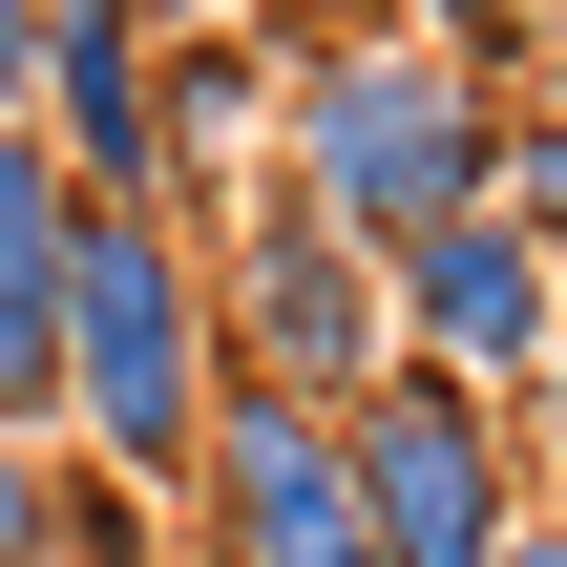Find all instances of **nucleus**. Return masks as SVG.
Wrapping results in <instances>:
<instances>
[{
	"label": "nucleus",
	"instance_id": "nucleus-8",
	"mask_svg": "<svg viewBox=\"0 0 567 567\" xmlns=\"http://www.w3.org/2000/svg\"><path fill=\"white\" fill-rule=\"evenodd\" d=\"M63 231H84L63 147L0 126V421H21V442H63Z\"/></svg>",
	"mask_w": 567,
	"mask_h": 567
},
{
	"label": "nucleus",
	"instance_id": "nucleus-6",
	"mask_svg": "<svg viewBox=\"0 0 567 567\" xmlns=\"http://www.w3.org/2000/svg\"><path fill=\"white\" fill-rule=\"evenodd\" d=\"M252 168H274V21H168L147 42V189L210 231Z\"/></svg>",
	"mask_w": 567,
	"mask_h": 567
},
{
	"label": "nucleus",
	"instance_id": "nucleus-16",
	"mask_svg": "<svg viewBox=\"0 0 567 567\" xmlns=\"http://www.w3.org/2000/svg\"><path fill=\"white\" fill-rule=\"evenodd\" d=\"M526 105H567V21H547V42H526Z\"/></svg>",
	"mask_w": 567,
	"mask_h": 567
},
{
	"label": "nucleus",
	"instance_id": "nucleus-9",
	"mask_svg": "<svg viewBox=\"0 0 567 567\" xmlns=\"http://www.w3.org/2000/svg\"><path fill=\"white\" fill-rule=\"evenodd\" d=\"M42 567H189V505L105 484V463L63 442V463H42Z\"/></svg>",
	"mask_w": 567,
	"mask_h": 567
},
{
	"label": "nucleus",
	"instance_id": "nucleus-2",
	"mask_svg": "<svg viewBox=\"0 0 567 567\" xmlns=\"http://www.w3.org/2000/svg\"><path fill=\"white\" fill-rule=\"evenodd\" d=\"M210 400H231V337H210V231H189V210L84 189V231H63V442H84L105 484L189 505Z\"/></svg>",
	"mask_w": 567,
	"mask_h": 567
},
{
	"label": "nucleus",
	"instance_id": "nucleus-7",
	"mask_svg": "<svg viewBox=\"0 0 567 567\" xmlns=\"http://www.w3.org/2000/svg\"><path fill=\"white\" fill-rule=\"evenodd\" d=\"M147 42H168V21H126V0H42V84H21V126L63 147V189L168 210V189H147Z\"/></svg>",
	"mask_w": 567,
	"mask_h": 567
},
{
	"label": "nucleus",
	"instance_id": "nucleus-3",
	"mask_svg": "<svg viewBox=\"0 0 567 567\" xmlns=\"http://www.w3.org/2000/svg\"><path fill=\"white\" fill-rule=\"evenodd\" d=\"M337 442H358L379 567H505V526L547 505V484H526V421H505L484 379H421V358H379V379L337 400Z\"/></svg>",
	"mask_w": 567,
	"mask_h": 567
},
{
	"label": "nucleus",
	"instance_id": "nucleus-12",
	"mask_svg": "<svg viewBox=\"0 0 567 567\" xmlns=\"http://www.w3.org/2000/svg\"><path fill=\"white\" fill-rule=\"evenodd\" d=\"M42 463H63V442H21V421H0V567H42Z\"/></svg>",
	"mask_w": 567,
	"mask_h": 567
},
{
	"label": "nucleus",
	"instance_id": "nucleus-15",
	"mask_svg": "<svg viewBox=\"0 0 567 567\" xmlns=\"http://www.w3.org/2000/svg\"><path fill=\"white\" fill-rule=\"evenodd\" d=\"M231 21H274V42H316V21H337V0H231Z\"/></svg>",
	"mask_w": 567,
	"mask_h": 567
},
{
	"label": "nucleus",
	"instance_id": "nucleus-1",
	"mask_svg": "<svg viewBox=\"0 0 567 567\" xmlns=\"http://www.w3.org/2000/svg\"><path fill=\"white\" fill-rule=\"evenodd\" d=\"M505 63H463L442 21H400V0H337L316 42H274V189L316 210V231H358V252H400V231H442V210H484L505 189Z\"/></svg>",
	"mask_w": 567,
	"mask_h": 567
},
{
	"label": "nucleus",
	"instance_id": "nucleus-4",
	"mask_svg": "<svg viewBox=\"0 0 567 567\" xmlns=\"http://www.w3.org/2000/svg\"><path fill=\"white\" fill-rule=\"evenodd\" d=\"M210 337H231V379H274V400H358L379 358H400V295H379V252L358 231H316L274 168L210 210Z\"/></svg>",
	"mask_w": 567,
	"mask_h": 567
},
{
	"label": "nucleus",
	"instance_id": "nucleus-11",
	"mask_svg": "<svg viewBox=\"0 0 567 567\" xmlns=\"http://www.w3.org/2000/svg\"><path fill=\"white\" fill-rule=\"evenodd\" d=\"M505 421H526V484L567 505V316H547V358H526V400H505Z\"/></svg>",
	"mask_w": 567,
	"mask_h": 567
},
{
	"label": "nucleus",
	"instance_id": "nucleus-14",
	"mask_svg": "<svg viewBox=\"0 0 567 567\" xmlns=\"http://www.w3.org/2000/svg\"><path fill=\"white\" fill-rule=\"evenodd\" d=\"M505 567H567V505H526V526H505Z\"/></svg>",
	"mask_w": 567,
	"mask_h": 567
},
{
	"label": "nucleus",
	"instance_id": "nucleus-10",
	"mask_svg": "<svg viewBox=\"0 0 567 567\" xmlns=\"http://www.w3.org/2000/svg\"><path fill=\"white\" fill-rule=\"evenodd\" d=\"M505 210L547 231V274H567V105H505Z\"/></svg>",
	"mask_w": 567,
	"mask_h": 567
},
{
	"label": "nucleus",
	"instance_id": "nucleus-13",
	"mask_svg": "<svg viewBox=\"0 0 567 567\" xmlns=\"http://www.w3.org/2000/svg\"><path fill=\"white\" fill-rule=\"evenodd\" d=\"M21 84H42V0H0V126H21Z\"/></svg>",
	"mask_w": 567,
	"mask_h": 567
},
{
	"label": "nucleus",
	"instance_id": "nucleus-5",
	"mask_svg": "<svg viewBox=\"0 0 567 567\" xmlns=\"http://www.w3.org/2000/svg\"><path fill=\"white\" fill-rule=\"evenodd\" d=\"M379 295H400V358L421 379H484V400H526V358H547V316H567V274H547V231L484 189V210H442V231H400L379 252Z\"/></svg>",
	"mask_w": 567,
	"mask_h": 567
}]
</instances>
